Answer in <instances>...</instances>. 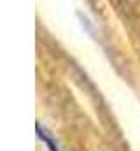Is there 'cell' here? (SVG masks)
I'll return each instance as SVG.
<instances>
[{"mask_svg": "<svg viewBox=\"0 0 140 151\" xmlns=\"http://www.w3.org/2000/svg\"><path fill=\"white\" fill-rule=\"evenodd\" d=\"M35 128H37L39 139H40V141H42V142H44V144L47 146V150H49V151H60V146L56 144V141H54V139L51 137V134H49V132H47V130H46L44 127H40V125L37 123V127H35Z\"/></svg>", "mask_w": 140, "mask_h": 151, "instance_id": "obj_1", "label": "cell"}]
</instances>
